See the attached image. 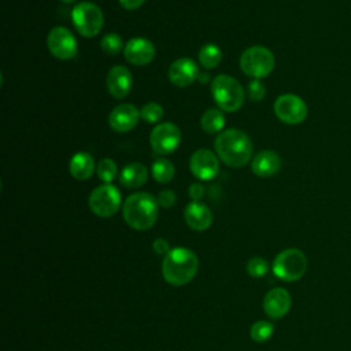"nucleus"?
Here are the masks:
<instances>
[{
	"label": "nucleus",
	"instance_id": "obj_19",
	"mask_svg": "<svg viewBox=\"0 0 351 351\" xmlns=\"http://www.w3.org/2000/svg\"><path fill=\"white\" fill-rule=\"evenodd\" d=\"M281 167V159L277 152L271 149H263L258 152L251 162V170L258 177H271Z\"/></svg>",
	"mask_w": 351,
	"mask_h": 351
},
{
	"label": "nucleus",
	"instance_id": "obj_21",
	"mask_svg": "<svg viewBox=\"0 0 351 351\" xmlns=\"http://www.w3.org/2000/svg\"><path fill=\"white\" fill-rule=\"evenodd\" d=\"M118 178L121 185L125 188H140L148 180V170L143 163L133 162L121 170Z\"/></svg>",
	"mask_w": 351,
	"mask_h": 351
},
{
	"label": "nucleus",
	"instance_id": "obj_35",
	"mask_svg": "<svg viewBox=\"0 0 351 351\" xmlns=\"http://www.w3.org/2000/svg\"><path fill=\"white\" fill-rule=\"evenodd\" d=\"M62 3H64V4H73V3H75L77 0H60Z\"/></svg>",
	"mask_w": 351,
	"mask_h": 351
},
{
	"label": "nucleus",
	"instance_id": "obj_23",
	"mask_svg": "<svg viewBox=\"0 0 351 351\" xmlns=\"http://www.w3.org/2000/svg\"><path fill=\"white\" fill-rule=\"evenodd\" d=\"M200 126L206 133H219L225 126L223 112L217 108H208L200 118Z\"/></svg>",
	"mask_w": 351,
	"mask_h": 351
},
{
	"label": "nucleus",
	"instance_id": "obj_20",
	"mask_svg": "<svg viewBox=\"0 0 351 351\" xmlns=\"http://www.w3.org/2000/svg\"><path fill=\"white\" fill-rule=\"evenodd\" d=\"M96 166L97 165L95 163V159L90 154L85 151H80L71 156L69 163V170L73 178L78 181H84L93 174V171L96 170Z\"/></svg>",
	"mask_w": 351,
	"mask_h": 351
},
{
	"label": "nucleus",
	"instance_id": "obj_15",
	"mask_svg": "<svg viewBox=\"0 0 351 351\" xmlns=\"http://www.w3.org/2000/svg\"><path fill=\"white\" fill-rule=\"evenodd\" d=\"M199 66L192 58H180L174 60L167 71L169 80L176 86H189L199 78Z\"/></svg>",
	"mask_w": 351,
	"mask_h": 351
},
{
	"label": "nucleus",
	"instance_id": "obj_8",
	"mask_svg": "<svg viewBox=\"0 0 351 351\" xmlns=\"http://www.w3.org/2000/svg\"><path fill=\"white\" fill-rule=\"evenodd\" d=\"M122 196L119 189L112 184H103L96 186L88 199L90 211L101 218L112 217L121 207Z\"/></svg>",
	"mask_w": 351,
	"mask_h": 351
},
{
	"label": "nucleus",
	"instance_id": "obj_3",
	"mask_svg": "<svg viewBox=\"0 0 351 351\" xmlns=\"http://www.w3.org/2000/svg\"><path fill=\"white\" fill-rule=\"evenodd\" d=\"M159 204L156 197L148 192H136L126 197L122 206L125 222L136 230L152 228L158 219Z\"/></svg>",
	"mask_w": 351,
	"mask_h": 351
},
{
	"label": "nucleus",
	"instance_id": "obj_2",
	"mask_svg": "<svg viewBox=\"0 0 351 351\" xmlns=\"http://www.w3.org/2000/svg\"><path fill=\"white\" fill-rule=\"evenodd\" d=\"M199 270L197 255L185 247L171 248L163 258L162 276L174 287H181L193 280Z\"/></svg>",
	"mask_w": 351,
	"mask_h": 351
},
{
	"label": "nucleus",
	"instance_id": "obj_24",
	"mask_svg": "<svg viewBox=\"0 0 351 351\" xmlns=\"http://www.w3.org/2000/svg\"><path fill=\"white\" fill-rule=\"evenodd\" d=\"M197 59H199V63L210 70V69H214L219 64L221 59H222V51L218 45L215 44H204L200 51H199V55H197Z\"/></svg>",
	"mask_w": 351,
	"mask_h": 351
},
{
	"label": "nucleus",
	"instance_id": "obj_11",
	"mask_svg": "<svg viewBox=\"0 0 351 351\" xmlns=\"http://www.w3.org/2000/svg\"><path fill=\"white\" fill-rule=\"evenodd\" d=\"M274 114L277 118L288 125H298L307 117L306 103L296 95L285 93L277 97L274 101Z\"/></svg>",
	"mask_w": 351,
	"mask_h": 351
},
{
	"label": "nucleus",
	"instance_id": "obj_31",
	"mask_svg": "<svg viewBox=\"0 0 351 351\" xmlns=\"http://www.w3.org/2000/svg\"><path fill=\"white\" fill-rule=\"evenodd\" d=\"M156 200H158V204L159 207H163V208H170L176 200H177V196L173 191L170 189H165V191H160L159 195L156 196Z\"/></svg>",
	"mask_w": 351,
	"mask_h": 351
},
{
	"label": "nucleus",
	"instance_id": "obj_25",
	"mask_svg": "<svg viewBox=\"0 0 351 351\" xmlns=\"http://www.w3.org/2000/svg\"><path fill=\"white\" fill-rule=\"evenodd\" d=\"M96 174L104 184H111L118 176V166L114 159L103 158L96 166Z\"/></svg>",
	"mask_w": 351,
	"mask_h": 351
},
{
	"label": "nucleus",
	"instance_id": "obj_1",
	"mask_svg": "<svg viewBox=\"0 0 351 351\" xmlns=\"http://www.w3.org/2000/svg\"><path fill=\"white\" fill-rule=\"evenodd\" d=\"M214 148L218 158L229 167H243L252 156V141L240 129H226L221 132L215 141Z\"/></svg>",
	"mask_w": 351,
	"mask_h": 351
},
{
	"label": "nucleus",
	"instance_id": "obj_9",
	"mask_svg": "<svg viewBox=\"0 0 351 351\" xmlns=\"http://www.w3.org/2000/svg\"><path fill=\"white\" fill-rule=\"evenodd\" d=\"M181 143V132L173 122H162L154 126L149 133V145L158 155L174 152Z\"/></svg>",
	"mask_w": 351,
	"mask_h": 351
},
{
	"label": "nucleus",
	"instance_id": "obj_18",
	"mask_svg": "<svg viewBox=\"0 0 351 351\" xmlns=\"http://www.w3.org/2000/svg\"><path fill=\"white\" fill-rule=\"evenodd\" d=\"M184 219L191 229L203 232L211 226L213 213L204 203L192 200L184 208Z\"/></svg>",
	"mask_w": 351,
	"mask_h": 351
},
{
	"label": "nucleus",
	"instance_id": "obj_28",
	"mask_svg": "<svg viewBox=\"0 0 351 351\" xmlns=\"http://www.w3.org/2000/svg\"><path fill=\"white\" fill-rule=\"evenodd\" d=\"M163 107L156 101H149L144 104V107L140 110L141 118L148 123H156L163 118Z\"/></svg>",
	"mask_w": 351,
	"mask_h": 351
},
{
	"label": "nucleus",
	"instance_id": "obj_16",
	"mask_svg": "<svg viewBox=\"0 0 351 351\" xmlns=\"http://www.w3.org/2000/svg\"><path fill=\"white\" fill-rule=\"evenodd\" d=\"M107 90L114 99L126 97L133 86V77L126 66L117 64L107 73Z\"/></svg>",
	"mask_w": 351,
	"mask_h": 351
},
{
	"label": "nucleus",
	"instance_id": "obj_5",
	"mask_svg": "<svg viewBox=\"0 0 351 351\" xmlns=\"http://www.w3.org/2000/svg\"><path fill=\"white\" fill-rule=\"evenodd\" d=\"M276 66L273 52L263 45H252L244 49L240 56V69L248 77L261 80L267 77Z\"/></svg>",
	"mask_w": 351,
	"mask_h": 351
},
{
	"label": "nucleus",
	"instance_id": "obj_10",
	"mask_svg": "<svg viewBox=\"0 0 351 351\" xmlns=\"http://www.w3.org/2000/svg\"><path fill=\"white\" fill-rule=\"evenodd\" d=\"M51 55L59 60H70L77 55L78 43L74 34L64 26H55L47 37Z\"/></svg>",
	"mask_w": 351,
	"mask_h": 351
},
{
	"label": "nucleus",
	"instance_id": "obj_6",
	"mask_svg": "<svg viewBox=\"0 0 351 351\" xmlns=\"http://www.w3.org/2000/svg\"><path fill=\"white\" fill-rule=\"evenodd\" d=\"M71 19L77 32L86 38L97 36L104 23L101 8L92 1H81L74 5Z\"/></svg>",
	"mask_w": 351,
	"mask_h": 351
},
{
	"label": "nucleus",
	"instance_id": "obj_17",
	"mask_svg": "<svg viewBox=\"0 0 351 351\" xmlns=\"http://www.w3.org/2000/svg\"><path fill=\"white\" fill-rule=\"evenodd\" d=\"M292 306V299L285 288H273L263 298V310L267 317L280 319L288 314Z\"/></svg>",
	"mask_w": 351,
	"mask_h": 351
},
{
	"label": "nucleus",
	"instance_id": "obj_29",
	"mask_svg": "<svg viewBox=\"0 0 351 351\" xmlns=\"http://www.w3.org/2000/svg\"><path fill=\"white\" fill-rule=\"evenodd\" d=\"M267 271H269V265H267L266 259H263L261 256L251 258L247 263V273L251 277L261 278V277H265L267 274Z\"/></svg>",
	"mask_w": 351,
	"mask_h": 351
},
{
	"label": "nucleus",
	"instance_id": "obj_12",
	"mask_svg": "<svg viewBox=\"0 0 351 351\" xmlns=\"http://www.w3.org/2000/svg\"><path fill=\"white\" fill-rule=\"evenodd\" d=\"M189 169L197 180L210 181L219 173L218 155L207 148H200L192 154L189 159Z\"/></svg>",
	"mask_w": 351,
	"mask_h": 351
},
{
	"label": "nucleus",
	"instance_id": "obj_34",
	"mask_svg": "<svg viewBox=\"0 0 351 351\" xmlns=\"http://www.w3.org/2000/svg\"><path fill=\"white\" fill-rule=\"evenodd\" d=\"M145 0H118L125 10H137L144 4Z\"/></svg>",
	"mask_w": 351,
	"mask_h": 351
},
{
	"label": "nucleus",
	"instance_id": "obj_13",
	"mask_svg": "<svg viewBox=\"0 0 351 351\" xmlns=\"http://www.w3.org/2000/svg\"><path fill=\"white\" fill-rule=\"evenodd\" d=\"M140 118V111L134 104L123 103L112 108L108 115V125L112 130L118 133H126L136 128Z\"/></svg>",
	"mask_w": 351,
	"mask_h": 351
},
{
	"label": "nucleus",
	"instance_id": "obj_14",
	"mask_svg": "<svg viewBox=\"0 0 351 351\" xmlns=\"http://www.w3.org/2000/svg\"><path fill=\"white\" fill-rule=\"evenodd\" d=\"M123 56L134 66H145L155 58V45L145 37H133L125 44Z\"/></svg>",
	"mask_w": 351,
	"mask_h": 351
},
{
	"label": "nucleus",
	"instance_id": "obj_26",
	"mask_svg": "<svg viewBox=\"0 0 351 351\" xmlns=\"http://www.w3.org/2000/svg\"><path fill=\"white\" fill-rule=\"evenodd\" d=\"M273 332H274V326L269 321H256L250 328V336L256 343L267 341L273 336Z\"/></svg>",
	"mask_w": 351,
	"mask_h": 351
},
{
	"label": "nucleus",
	"instance_id": "obj_30",
	"mask_svg": "<svg viewBox=\"0 0 351 351\" xmlns=\"http://www.w3.org/2000/svg\"><path fill=\"white\" fill-rule=\"evenodd\" d=\"M266 95V86L261 80H252L248 84V97L252 101H261Z\"/></svg>",
	"mask_w": 351,
	"mask_h": 351
},
{
	"label": "nucleus",
	"instance_id": "obj_4",
	"mask_svg": "<svg viewBox=\"0 0 351 351\" xmlns=\"http://www.w3.org/2000/svg\"><path fill=\"white\" fill-rule=\"evenodd\" d=\"M211 95L215 104L228 112L237 111L244 103V89L241 84L230 75L219 74L211 82Z\"/></svg>",
	"mask_w": 351,
	"mask_h": 351
},
{
	"label": "nucleus",
	"instance_id": "obj_33",
	"mask_svg": "<svg viewBox=\"0 0 351 351\" xmlns=\"http://www.w3.org/2000/svg\"><path fill=\"white\" fill-rule=\"evenodd\" d=\"M152 248H154V251H155L156 254H159V255H166V254L171 250L170 245H169V243H167V240H165V239H162V237H159V239H156V240L154 241Z\"/></svg>",
	"mask_w": 351,
	"mask_h": 351
},
{
	"label": "nucleus",
	"instance_id": "obj_7",
	"mask_svg": "<svg viewBox=\"0 0 351 351\" xmlns=\"http://www.w3.org/2000/svg\"><path fill=\"white\" fill-rule=\"evenodd\" d=\"M307 270V258L298 248H287L281 251L273 261V273L282 281H296L303 277Z\"/></svg>",
	"mask_w": 351,
	"mask_h": 351
},
{
	"label": "nucleus",
	"instance_id": "obj_32",
	"mask_svg": "<svg viewBox=\"0 0 351 351\" xmlns=\"http://www.w3.org/2000/svg\"><path fill=\"white\" fill-rule=\"evenodd\" d=\"M188 192L193 202H200V199L204 196V186L200 182H193L189 185Z\"/></svg>",
	"mask_w": 351,
	"mask_h": 351
},
{
	"label": "nucleus",
	"instance_id": "obj_27",
	"mask_svg": "<svg viewBox=\"0 0 351 351\" xmlns=\"http://www.w3.org/2000/svg\"><path fill=\"white\" fill-rule=\"evenodd\" d=\"M100 48L107 55H118L121 51H123V41L122 37L117 33H108L106 34L100 41Z\"/></svg>",
	"mask_w": 351,
	"mask_h": 351
},
{
	"label": "nucleus",
	"instance_id": "obj_22",
	"mask_svg": "<svg viewBox=\"0 0 351 351\" xmlns=\"http://www.w3.org/2000/svg\"><path fill=\"white\" fill-rule=\"evenodd\" d=\"M151 176L159 184H167V182L173 181V178L176 176L174 165L169 159L159 156L151 165Z\"/></svg>",
	"mask_w": 351,
	"mask_h": 351
}]
</instances>
